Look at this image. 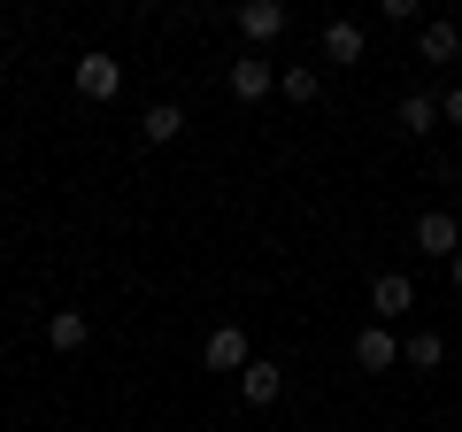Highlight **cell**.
I'll return each mask as SVG.
<instances>
[{
  "mask_svg": "<svg viewBox=\"0 0 462 432\" xmlns=\"http://www.w3.org/2000/svg\"><path fill=\"white\" fill-rule=\"evenodd\" d=\"M416 62H462V23L455 16L416 23Z\"/></svg>",
  "mask_w": 462,
  "mask_h": 432,
  "instance_id": "7a4b0ae2",
  "label": "cell"
},
{
  "mask_svg": "<svg viewBox=\"0 0 462 432\" xmlns=\"http://www.w3.org/2000/svg\"><path fill=\"white\" fill-rule=\"evenodd\" d=\"M447 278H455V294H462V255H455V263H447Z\"/></svg>",
  "mask_w": 462,
  "mask_h": 432,
  "instance_id": "e0dca14e",
  "label": "cell"
},
{
  "mask_svg": "<svg viewBox=\"0 0 462 432\" xmlns=\"http://www.w3.org/2000/svg\"><path fill=\"white\" fill-rule=\"evenodd\" d=\"M200 363L208 371H247L254 355H247V333H239V324H216L208 340H200Z\"/></svg>",
  "mask_w": 462,
  "mask_h": 432,
  "instance_id": "277c9868",
  "label": "cell"
},
{
  "mask_svg": "<svg viewBox=\"0 0 462 432\" xmlns=\"http://www.w3.org/2000/svg\"><path fill=\"white\" fill-rule=\"evenodd\" d=\"M324 54H331V62H363V54H370V32H363V23H355V16H331L324 23Z\"/></svg>",
  "mask_w": 462,
  "mask_h": 432,
  "instance_id": "52a82bcc",
  "label": "cell"
},
{
  "mask_svg": "<svg viewBox=\"0 0 462 432\" xmlns=\"http://www.w3.org/2000/svg\"><path fill=\"white\" fill-rule=\"evenodd\" d=\"M393 124H401L409 139H431V132H439V93H401Z\"/></svg>",
  "mask_w": 462,
  "mask_h": 432,
  "instance_id": "9c48e42d",
  "label": "cell"
},
{
  "mask_svg": "<svg viewBox=\"0 0 462 432\" xmlns=\"http://www.w3.org/2000/svg\"><path fill=\"white\" fill-rule=\"evenodd\" d=\"M78 93L85 100H116L124 93V62H116V54H78Z\"/></svg>",
  "mask_w": 462,
  "mask_h": 432,
  "instance_id": "3957f363",
  "label": "cell"
},
{
  "mask_svg": "<svg viewBox=\"0 0 462 432\" xmlns=\"http://www.w3.org/2000/svg\"><path fill=\"white\" fill-rule=\"evenodd\" d=\"M224 85H231V100H263L270 85H278V70H270L263 54H239V62L224 70Z\"/></svg>",
  "mask_w": 462,
  "mask_h": 432,
  "instance_id": "5b68a950",
  "label": "cell"
},
{
  "mask_svg": "<svg viewBox=\"0 0 462 432\" xmlns=\"http://www.w3.org/2000/svg\"><path fill=\"white\" fill-rule=\"evenodd\" d=\"M409 239L431 255V263H455V255H462V224H455V209H424V216L409 224Z\"/></svg>",
  "mask_w": 462,
  "mask_h": 432,
  "instance_id": "6da1fadb",
  "label": "cell"
},
{
  "mask_svg": "<svg viewBox=\"0 0 462 432\" xmlns=\"http://www.w3.org/2000/svg\"><path fill=\"white\" fill-rule=\"evenodd\" d=\"M355 363H363V371H393V363H401L393 324H363V333H355Z\"/></svg>",
  "mask_w": 462,
  "mask_h": 432,
  "instance_id": "ba28073f",
  "label": "cell"
},
{
  "mask_svg": "<svg viewBox=\"0 0 462 432\" xmlns=\"http://www.w3.org/2000/svg\"><path fill=\"white\" fill-rule=\"evenodd\" d=\"M439 124H455V132H462V85H447V93H439Z\"/></svg>",
  "mask_w": 462,
  "mask_h": 432,
  "instance_id": "2e32d148",
  "label": "cell"
},
{
  "mask_svg": "<svg viewBox=\"0 0 462 432\" xmlns=\"http://www.w3.org/2000/svg\"><path fill=\"white\" fill-rule=\"evenodd\" d=\"M239 394H247L254 409H270V401L285 394V371H278V363H263V355H254V363L239 371Z\"/></svg>",
  "mask_w": 462,
  "mask_h": 432,
  "instance_id": "30bf717a",
  "label": "cell"
},
{
  "mask_svg": "<svg viewBox=\"0 0 462 432\" xmlns=\"http://www.w3.org/2000/svg\"><path fill=\"white\" fill-rule=\"evenodd\" d=\"M409 301H416L409 270H378V278H370V309H378V324H393V316L409 309Z\"/></svg>",
  "mask_w": 462,
  "mask_h": 432,
  "instance_id": "8992f818",
  "label": "cell"
},
{
  "mask_svg": "<svg viewBox=\"0 0 462 432\" xmlns=\"http://www.w3.org/2000/svg\"><path fill=\"white\" fill-rule=\"evenodd\" d=\"M401 363H416V371H439V363H447V340H439V333H416V340H401Z\"/></svg>",
  "mask_w": 462,
  "mask_h": 432,
  "instance_id": "5bb4252c",
  "label": "cell"
},
{
  "mask_svg": "<svg viewBox=\"0 0 462 432\" xmlns=\"http://www.w3.org/2000/svg\"><path fill=\"white\" fill-rule=\"evenodd\" d=\"M85 340H93V324H85L78 309H54V316H47V348H54V355H78Z\"/></svg>",
  "mask_w": 462,
  "mask_h": 432,
  "instance_id": "4fadbf2b",
  "label": "cell"
},
{
  "mask_svg": "<svg viewBox=\"0 0 462 432\" xmlns=\"http://www.w3.org/2000/svg\"><path fill=\"white\" fill-rule=\"evenodd\" d=\"M239 32H247L254 47H270V39L285 32V8H278V0H247V8H239Z\"/></svg>",
  "mask_w": 462,
  "mask_h": 432,
  "instance_id": "8fae6325",
  "label": "cell"
},
{
  "mask_svg": "<svg viewBox=\"0 0 462 432\" xmlns=\"http://www.w3.org/2000/svg\"><path fill=\"white\" fill-rule=\"evenodd\" d=\"M278 93H285V100H316V93H324V70H316V62H293V70L278 78Z\"/></svg>",
  "mask_w": 462,
  "mask_h": 432,
  "instance_id": "9a60e30c",
  "label": "cell"
},
{
  "mask_svg": "<svg viewBox=\"0 0 462 432\" xmlns=\"http://www.w3.org/2000/svg\"><path fill=\"white\" fill-rule=\"evenodd\" d=\"M178 132H185V108H178V100H154L147 117H139V139H147V147H170Z\"/></svg>",
  "mask_w": 462,
  "mask_h": 432,
  "instance_id": "7c38bea8",
  "label": "cell"
},
{
  "mask_svg": "<svg viewBox=\"0 0 462 432\" xmlns=\"http://www.w3.org/2000/svg\"><path fill=\"white\" fill-rule=\"evenodd\" d=\"M0 78H8V62H0Z\"/></svg>",
  "mask_w": 462,
  "mask_h": 432,
  "instance_id": "ac0fdd59",
  "label": "cell"
}]
</instances>
